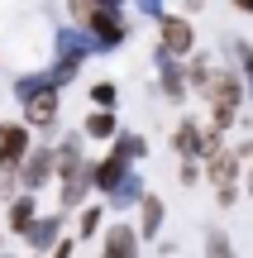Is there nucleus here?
<instances>
[{"instance_id":"obj_1","label":"nucleus","mask_w":253,"mask_h":258,"mask_svg":"<svg viewBox=\"0 0 253 258\" xmlns=\"http://www.w3.org/2000/svg\"><path fill=\"white\" fill-rule=\"evenodd\" d=\"M96 57V43L81 34L76 24H53V57H48V77H53V86L57 91H67V86H76L81 82V72H86V62Z\"/></svg>"},{"instance_id":"obj_2","label":"nucleus","mask_w":253,"mask_h":258,"mask_svg":"<svg viewBox=\"0 0 253 258\" xmlns=\"http://www.w3.org/2000/svg\"><path fill=\"white\" fill-rule=\"evenodd\" d=\"M81 34L96 43V57H110L134 38V24H129V15H105V10L91 5V15L81 19Z\"/></svg>"},{"instance_id":"obj_3","label":"nucleus","mask_w":253,"mask_h":258,"mask_svg":"<svg viewBox=\"0 0 253 258\" xmlns=\"http://www.w3.org/2000/svg\"><path fill=\"white\" fill-rule=\"evenodd\" d=\"M19 120L34 129V139L53 144V139H57V129H62V91H57V86H48V91L29 96V101L19 105Z\"/></svg>"},{"instance_id":"obj_4","label":"nucleus","mask_w":253,"mask_h":258,"mask_svg":"<svg viewBox=\"0 0 253 258\" xmlns=\"http://www.w3.org/2000/svg\"><path fill=\"white\" fill-rule=\"evenodd\" d=\"M153 43L167 48L172 57H191V53H196V19L182 15V10L158 15V19H153Z\"/></svg>"},{"instance_id":"obj_5","label":"nucleus","mask_w":253,"mask_h":258,"mask_svg":"<svg viewBox=\"0 0 253 258\" xmlns=\"http://www.w3.org/2000/svg\"><path fill=\"white\" fill-rule=\"evenodd\" d=\"M15 182H19V191H38V196H43L48 186L57 182V158H53V144L34 139V148L24 153V163L15 167Z\"/></svg>"},{"instance_id":"obj_6","label":"nucleus","mask_w":253,"mask_h":258,"mask_svg":"<svg viewBox=\"0 0 253 258\" xmlns=\"http://www.w3.org/2000/svg\"><path fill=\"white\" fill-rule=\"evenodd\" d=\"M153 72H158V82H153V96L167 105H187L191 91H187V67H182V57H172L167 48L153 43Z\"/></svg>"},{"instance_id":"obj_7","label":"nucleus","mask_w":253,"mask_h":258,"mask_svg":"<svg viewBox=\"0 0 253 258\" xmlns=\"http://www.w3.org/2000/svg\"><path fill=\"white\" fill-rule=\"evenodd\" d=\"M53 186H57V211H67V215H72V211H81V206L96 196V186H91V153H86V158H81V163H76L67 177H57Z\"/></svg>"},{"instance_id":"obj_8","label":"nucleus","mask_w":253,"mask_h":258,"mask_svg":"<svg viewBox=\"0 0 253 258\" xmlns=\"http://www.w3.org/2000/svg\"><path fill=\"white\" fill-rule=\"evenodd\" d=\"M67 225H72V215L57 211V206H53V211H38L34 220H29V230L19 234V244H24L29 253H48V249H53V239L67 230Z\"/></svg>"},{"instance_id":"obj_9","label":"nucleus","mask_w":253,"mask_h":258,"mask_svg":"<svg viewBox=\"0 0 253 258\" xmlns=\"http://www.w3.org/2000/svg\"><path fill=\"white\" fill-rule=\"evenodd\" d=\"M101 258H139L143 253V239H139V230H134V220H105V230H101Z\"/></svg>"},{"instance_id":"obj_10","label":"nucleus","mask_w":253,"mask_h":258,"mask_svg":"<svg viewBox=\"0 0 253 258\" xmlns=\"http://www.w3.org/2000/svg\"><path fill=\"white\" fill-rule=\"evenodd\" d=\"M29 148H34V129L24 120H0V172H15Z\"/></svg>"},{"instance_id":"obj_11","label":"nucleus","mask_w":253,"mask_h":258,"mask_svg":"<svg viewBox=\"0 0 253 258\" xmlns=\"http://www.w3.org/2000/svg\"><path fill=\"white\" fill-rule=\"evenodd\" d=\"M143 191H148V177H143L139 167H129V172H124L120 182L101 196V201H105V211H110V215H124V211H134V206H139Z\"/></svg>"},{"instance_id":"obj_12","label":"nucleus","mask_w":253,"mask_h":258,"mask_svg":"<svg viewBox=\"0 0 253 258\" xmlns=\"http://www.w3.org/2000/svg\"><path fill=\"white\" fill-rule=\"evenodd\" d=\"M167 144H172V153H177V158H206V120L182 115V120L172 124Z\"/></svg>"},{"instance_id":"obj_13","label":"nucleus","mask_w":253,"mask_h":258,"mask_svg":"<svg viewBox=\"0 0 253 258\" xmlns=\"http://www.w3.org/2000/svg\"><path fill=\"white\" fill-rule=\"evenodd\" d=\"M239 177H244V163L234 158V148H215V153L201 158V182H210V186H234Z\"/></svg>"},{"instance_id":"obj_14","label":"nucleus","mask_w":253,"mask_h":258,"mask_svg":"<svg viewBox=\"0 0 253 258\" xmlns=\"http://www.w3.org/2000/svg\"><path fill=\"white\" fill-rule=\"evenodd\" d=\"M134 211H139V220H134V230H139V239H143V244H158L162 225H167V201H162L158 191H143Z\"/></svg>"},{"instance_id":"obj_15","label":"nucleus","mask_w":253,"mask_h":258,"mask_svg":"<svg viewBox=\"0 0 253 258\" xmlns=\"http://www.w3.org/2000/svg\"><path fill=\"white\" fill-rule=\"evenodd\" d=\"M0 206H5V234H10V239H19V234L29 230V220H34V215L43 211L38 191H15L10 201H0Z\"/></svg>"},{"instance_id":"obj_16","label":"nucleus","mask_w":253,"mask_h":258,"mask_svg":"<svg viewBox=\"0 0 253 258\" xmlns=\"http://www.w3.org/2000/svg\"><path fill=\"white\" fill-rule=\"evenodd\" d=\"M86 134V144H110L115 134H120V110H96V105H86L81 124H76Z\"/></svg>"},{"instance_id":"obj_17","label":"nucleus","mask_w":253,"mask_h":258,"mask_svg":"<svg viewBox=\"0 0 253 258\" xmlns=\"http://www.w3.org/2000/svg\"><path fill=\"white\" fill-rule=\"evenodd\" d=\"M72 220H76L72 234H76L81 244H91V239H101V230H105V220H110V211H105V201H96V196H91L81 211H72Z\"/></svg>"},{"instance_id":"obj_18","label":"nucleus","mask_w":253,"mask_h":258,"mask_svg":"<svg viewBox=\"0 0 253 258\" xmlns=\"http://www.w3.org/2000/svg\"><path fill=\"white\" fill-rule=\"evenodd\" d=\"M182 67H187V91L201 101V96H206V86H210V77H215V57L196 48L191 57H182Z\"/></svg>"},{"instance_id":"obj_19","label":"nucleus","mask_w":253,"mask_h":258,"mask_svg":"<svg viewBox=\"0 0 253 258\" xmlns=\"http://www.w3.org/2000/svg\"><path fill=\"white\" fill-rule=\"evenodd\" d=\"M48 86H53V77H48V67H29V72H19L15 82H10V96H15V105H24L29 96L48 91Z\"/></svg>"},{"instance_id":"obj_20","label":"nucleus","mask_w":253,"mask_h":258,"mask_svg":"<svg viewBox=\"0 0 253 258\" xmlns=\"http://www.w3.org/2000/svg\"><path fill=\"white\" fill-rule=\"evenodd\" d=\"M120 101H124V91L115 77H96L86 86V105H96V110H120Z\"/></svg>"},{"instance_id":"obj_21","label":"nucleus","mask_w":253,"mask_h":258,"mask_svg":"<svg viewBox=\"0 0 253 258\" xmlns=\"http://www.w3.org/2000/svg\"><path fill=\"white\" fill-rule=\"evenodd\" d=\"M206 258H239L234 253V239H229L225 230H206V249H201Z\"/></svg>"},{"instance_id":"obj_22","label":"nucleus","mask_w":253,"mask_h":258,"mask_svg":"<svg viewBox=\"0 0 253 258\" xmlns=\"http://www.w3.org/2000/svg\"><path fill=\"white\" fill-rule=\"evenodd\" d=\"M76 253H81V239H76L72 230H62V234L53 239V249H48L43 258H76Z\"/></svg>"},{"instance_id":"obj_23","label":"nucleus","mask_w":253,"mask_h":258,"mask_svg":"<svg viewBox=\"0 0 253 258\" xmlns=\"http://www.w3.org/2000/svg\"><path fill=\"white\" fill-rule=\"evenodd\" d=\"M177 182L182 186H196L201 182V158H177Z\"/></svg>"},{"instance_id":"obj_24","label":"nucleus","mask_w":253,"mask_h":258,"mask_svg":"<svg viewBox=\"0 0 253 258\" xmlns=\"http://www.w3.org/2000/svg\"><path fill=\"white\" fill-rule=\"evenodd\" d=\"M129 15H143V19H158V15H167V0H129Z\"/></svg>"},{"instance_id":"obj_25","label":"nucleus","mask_w":253,"mask_h":258,"mask_svg":"<svg viewBox=\"0 0 253 258\" xmlns=\"http://www.w3.org/2000/svg\"><path fill=\"white\" fill-rule=\"evenodd\" d=\"M96 10H105V15H129V0H91Z\"/></svg>"},{"instance_id":"obj_26","label":"nucleus","mask_w":253,"mask_h":258,"mask_svg":"<svg viewBox=\"0 0 253 258\" xmlns=\"http://www.w3.org/2000/svg\"><path fill=\"white\" fill-rule=\"evenodd\" d=\"M201 10H206V0H182V15H191V19H196Z\"/></svg>"},{"instance_id":"obj_27","label":"nucleus","mask_w":253,"mask_h":258,"mask_svg":"<svg viewBox=\"0 0 253 258\" xmlns=\"http://www.w3.org/2000/svg\"><path fill=\"white\" fill-rule=\"evenodd\" d=\"M229 10L234 15H253V0H229Z\"/></svg>"},{"instance_id":"obj_28","label":"nucleus","mask_w":253,"mask_h":258,"mask_svg":"<svg viewBox=\"0 0 253 258\" xmlns=\"http://www.w3.org/2000/svg\"><path fill=\"white\" fill-rule=\"evenodd\" d=\"M0 249H10V234H5V230H0Z\"/></svg>"},{"instance_id":"obj_29","label":"nucleus","mask_w":253,"mask_h":258,"mask_svg":"<svg viewBox=\"0 0 253 258\" xmlns=\"http://www.w3.org/2000/svg\"><path fill=\"white\" fill-rule=\"evenodd\" d=\"M0 258H19V253H10V249H0Z\"/></svg>"},{"instance_id":"obj_30","label":"nucleus","mask_w":253,"mask_h":258,"mask_svg":"<svg viewBox=\"0 0 253 258\" xmlns=\"http://www.w3.org/2000/svg\"><path fill=\"white\" fill-rule=\"evenodd\" d=\"M29 258H43V253H29Z\"/></svg>"},{"instance_id":"obj_31","label":"nucleus","mask_w":253,"mask_h":258,"mask_svg":"<svg viewBox=\"0 0 253 258\" xmlns=\"http://www.w3.org/2000/svg\"><path fill=\"white\" fill-rule=\"evenodd\" d=\"M0 177H5V172H0Z\"/></svg>"}]
</instances>
